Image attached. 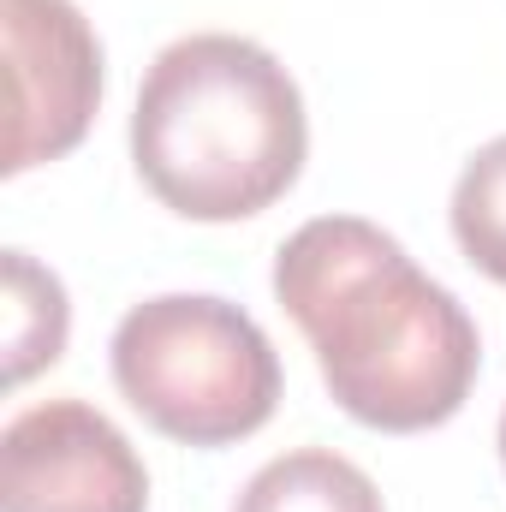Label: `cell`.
I'll use <instances>...</instances> for the list:
<instances>
[{
    "label": "cell",
    "mask_w": 506,
    "mask_h": 512,
    "mask_svg": "<svg viewBox=\"0 0 506 512\" xmlns=\"http://www.w3.org/2000/svg\"><path fill=\"white\" fill-rule=\"evenodd\" d=\"M0 512H149V471L84 399H48L0 435Z\"/></svg>",
    "instance_id": "obj_5"
},
{
    "label": "cell",
    "mask_w": 506,
    "mask_h": 512,
    "mask_svg": "<svg viewBox=\"0 0 506 512\" xmlns=\"http://www.w3.org/2000/svg\"><path fill=\"white\" fill-rule=\"evenodd\" d=\"M304 149V96L251 36H179L143 72L131 161L143 185L185 221L262 215L292 191Z\"/></svg>",
    "instance_id": "obj_2"
},
{
    "label": "cell",
    "mask_w": 506,
    "mask_h": 512,
    "mask_svg": "<svg viewBox=\"0 0 506 512\" xmlns=\"http://www.w3.org/2000/svg\"><path fill=\"white\" fill-rule=\"evenodd\" d=\"M6 36V173L84 143L102 108V42L72 0H0Z\"/></svg>",
    "instance_id": "obj_4"
},
{
    "label": "cell",
    "mask_w": 506,
    "mask_h": 512,
    "mask_svg": "<svg viewBox=\"0 0 506 512\" xmlns=\"http://www.w3.org/2000/svg\"><path fill=\"white\" fill-rule=\"evenodd\" d=\"M233 512H387L370 471L328 447H298L286 459H268L239 489Z\"/></svg>",
    "instance_id": "obj_6"
},
{
    "label": "cell",
    "mask_w": 506,
    "mask_h": 512,
    "mask_svg": "<svg viewBox=\"0 0 506 512\" xmlns=\"http://www.w3.org/2000/svg\"><path fill=\"white\" fill-rule=\"evenodd\" d=\"M66 322V286L24 251H6V382H30L36 370L60 364Z\"/></svg>",
    "instance_id": "obj_7"
},
{
    "label": "cell",
    "mask_w": 506,
    "mask_h": 512,
    "mask_svg": "<svg viewBox=\"0 0 506 512\" xmlns=\"http://www.w3.org/2000/svg\"><path fill=\"white\" fill-rule=\"evenodd\" d=\"M501 465H506V417H501Z\"/></svg>",
    "instance_id": "obj_9"
},
{
    "label": "cell",
    "mask_w": 506,
    "mask_h": 512,
    "mask_svg": "<svg viewBox=\"0 0 506 512\" xmlns=\"http://www.w3.org/2000/svg\"><path fill=\"white\" fill-rule=\"evenodd\" d=\"M274 298L310 340L340 411L381 435L435 429L471 399L477 322L376 221H304L274 256Z\"/></svg>",
    "instance_id": "obj_1"
},
{
    "label": "cell",
    "mask_w": 506,
    "mask_h": 512,
    "mask_svg": "<svg viewBox=\"0 0 506 512\" xmlns=\"http://www.w3.org/2000/svg\"><path fill=\"white\" fill-rule=\"evenodd\" d=\"M114 382L155 435L227 447L274 417L280 358L251 310L209 292H167L131 304L114 328Z\"/></svg>",
    "instance_id": "obj_3"
},
{
    "label": "cell",
    "mask_w": 506,
    "mask_h": 512,
    "mask_svg": "<svg viewBox=\"0 0 506 512\" xmlns=\"http://www.w3.org/2000/svg\"><path fill=\"white\" fill-rule=\"evenodd\" d=\"M453 239L471 256V268L506 286V137L483 143L465 161L453 185Z\"/></svg>",
    "instance_id": "obj_8"
}]
</instances>
